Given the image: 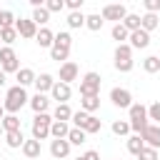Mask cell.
I'll return each instance as SVG.
<instances>
[{"label": "cell", "mask_w": 160, "mask_h": 160, "mask_svg": "<svg viewBox=\"0 0 160 160\" xmlns=\"http://www.w3.org/2000/svg\"><path fill=\"white\" fill-rule=\"evenodd\" d=\"M68 55L70 50H60V48H50V58L58 60V62H68Z\"/></svg>", "instance_id": "39"}, {"label": "cell", "mask_w": 160, "mask_h": 160, "mask_svg": "<svg viewBox=\"0 0 160 160\" xmlns=\"http://www.w3.org/2000/svg\"><path fill=\"white\" fill-rule=\"evenodd\" d=\"M100 128H102V120H98L95 115H90V122H88V128H85V135H88V132H100Z\"/></svg>", "instance_id": "41"}, {"label": "cell", "mask_w": 160, "mask_h": 160, "mask_svg": "<svg viewBox=\"0 0 160 160\" xmlns=\"http://www.w3.org/2000/svg\"><path fill=\"white\" fill-rule=\"evenodd\" d=\"M70 118H72V110H70V105H68V102L58 105V108H55V112H52V120H58V122H68Z\"/></svg>", "instance_id": "22"}, {"label": "cell", "mask_w": 160, "mask_h": 160, "mask_svg": "<svg viewBox=\"0 0 160 160\" xmlns=\"http://www.w3.org/2000/svg\"><path fill=\"white\" fill-rule=\"evenodd\" d=\"M0 125H2L5 132H15V130H20V118L18 115H5L0 120Z\"/></svg>", "instance_id": "26"}, {"label": "cell", "mask_w": 160, "mask_h": 160, "mask_svg": "<svg viewBox=\"0 0 160 160\" xmlns=\"http://www.w3.org/2000/svg\"><path fill=\"white\" fill-rule=\"evenodd\" d=\"M70 148H72V145H70L68 140H52V142H50V155L58 158V160H60V158H68V155H70Z\"/></svg>", "instance_id": "15"}, {"label": "cell", "mask_w": 160, "mask_h": 160, "mask_svg": "<svg viewBox=\"0 0 160 160\" xmlns=\"http://www.w3.org/2000/svg\"><path fill=\"white\" fill-rule=\"evenodd\" d=\"M0 70L8 75V72H18L20 70V60H18V55H15V50L12 48H8V45H0Z\"/></svg>", "instance_id": "5"}, {"label": "cell", "mask_w": 160, "mask_h": 160, "mask_svg": "<svg viewBox=\"0 0 160 160\" xmlns=\"http://www.w3.org/2000/svg\"><path fill=\"white\" fill-rule=\"evenodd\" d=\"M70 120L75 122V128H78V130H82V132H85V128H88V122H90V112L78 110V112H72V118H70Z\"/></svg>", "instance_id": "25"}, {"label": "cell", "mask_w": 160, "mask_h": 160, "mask_svg": "<svg viewBox=\"0 0 160 160\" xmlns=\"http://www.w3.org/2000/svg\"><path fill=\"white\" fill-rule=\"evenodd\" d=\"M158 25H160V18L152 15V12H145V15L140 18V30H145V32H152Z\"/></svg>", "instance_id": "19"}, {"label": "cell", "mask_w": 160, "mask_h": 160, "mask_svg": "<svg viewBox=\"0 0 160 160\" xmlns=\"http://www.w3.org/2000/svg\"><path fill=\"white\" fill-rule=\"evenodd\" d=\"M15 78H18V85H20V88H25V85H32L38 75H35L30 68H20V70L15 72Z\"/></svg>", "instance_id": "20"}, {"label": "cell", "mask_w": 160, "mask_h": 160, "mask_svg": "<svg viewBox=\"0 0 160 160\" xmlns=\"http://www.w3.org/2000/svg\"><path fill=\"white\" fill-rule=\"evenodd\" d=\"M35 25H45V22H50V12L45 10V8H38V10H32V18H30Z\"/></svg>", "instance_id": "32"}, {"label": "cell", "mask_w": 160, "mask_h": 160, "mask_svg": "<svg viewBox=\"0 0 160 160\" xmlns=\"http://www.w3.org/2000/svg\"><path fill=\"white\" fill-rule=\"evenodd\" d=\"M142 70H145V72H158V70H160V58H158V55H148V58L142 60Z\"/></svg>", "instance_id": "31"}, {"label": "cell", "mask_w": 160, "mask_h": 160, "mask_svg": "<svg viewBox=\"0 0 160 160\" xmlns=\"http://www.w3.org/2000/svg\"><path fill=\"white\" fill-rule=\"evenodd\" d=\"M145 10H148V12H152V15H155V12H158V10H160V0H145Z\"/></svg>", "instance_id": "44"}, {"label": "cell", "mask_w": 160, "mask_h": 160, "mask_svg": "<svg viewBox=\"0 0 160 160\" xmlns=\"http://www.w3.org/2000/svg\"><path fill=\"white\" fill-rule=\"evenodd\" d=\"M50 95H52V100H58V105H62V102H68V100H70V95H72V90H70V85H65V82H60V80H55V85H52V90H50Z\"/></svg>", "instance_id": "11"}, {"label": "cell", "mask_w": 160, "mask_h": 160, "mask_svg": "<svg viewBox=\"0 0 160 160\" xmlns=\"http://www.w3.org/2000/svg\"><path fill=\"white\" fill-rule=\"evenodd\" d=\"M70 45H72V38H70V32H58L55 35V40H52V48H60V50H70Z\"/></svg>", "instance_id": "23"}, {"label": "cell", "mask_w": 160, "mask_h": 160, "mask_svg": "<svg viewBox=\"0 0 160 160\" xmlns=\"http://www.w3.org/2000/svg\"><path fill=\"white\" fill-rule=\"evenodd\" d=\"M138 160H158V150H152V148H142L140 155H138Z\"/></svg>", "instance_id": "43"}, {"label": "cell", "mask_w": 160, "mask_h": 160, "mask_svg": "<svg viewBox=\"0 0 160 160\" xmlns=\"http://www.w3.org/2000/svg\"><path fill=\"white\" fill-rule=\"evenodd\" d=\"M140 138H142L145 148L158 150V148H160V125H148V128L140 132Z\"/></svg>", "instance_id": "9"}, {"label": "cell", "mask_w": 160, "mask_h": 160, "mask_svg": "<svg viewBox=\"0 0 160 160\" xmlns=\"http://www.w3.org/2000/svg\"><path fill=\"white\" fill-rule=\"evenodd\" d=\"M68 132H70V125H68V122H58V120H52V125H50V135H52L55 140H68Z\"/></svg>", "instance_id": "18"}, {"label": "cell", "mask_w": 160, "mask_h": 160, "mask_svg": "<svg viewBox=\"0 0 160 160\" xmlns=\"http://www.w3.org/2000/svg\"><path fill=\"white\" fill-rule=\"evenodd\" d=\"M62 8H65V0H48L45 2V10L48 12H60Z\"/></svg>", "instance_id": "40"}, {"label": "cell", "mask_w": 160, "mask_h": 160, "mask_svg": "<svg viewBox=\"0 0 160 160\" xmlns=\"http://www.w3.org/2000/svg\"><path fill=\"white\" fill-rule=\"evenodd\" d=\"M110 35H112V40H118V42H122V40H128V30L122 28V22H118V25H112V30H110Z\"/></svg>", "instance_id": "35"}, {"label": "cell", "mask_w": 160, "mask_h": 160, "mask_svg": "<svg viewBox=\"0 0 160 160\" xmlns=\"http://www.w3.org/2000/svg\"><path fill=\"white\" fill-rule=\"evenodd\" d=\"M100 75L98 72H85L82 80H80V95L88 98V95H100Z\"/></svg>", "instance_id": "6"}, {"label": "cell", "mask_w": 160, "mask_h": 160, "mask_svg": "<svg viewBox=\"0 0 160 160\" xmlns=\"http://www.w3.org/2000/svg\"><path fill=\"white\" fill-rule=\"evenodd\" d=\"M52 40H55V32L48 30V28H40L38 35H35V42H38L40 48H52Z\"/></svg>", "instance_id": "17"}, {"label": "cell", "mask_w": 160, "mask_h": 160, "mask_svg": "<svg viewBox=\"0 0 160 160\" xmlns=\"http://www.w3.org/2000/svg\"><path fill=\"white\" fill-rule=\"evenodd\" d=\"M68 25H70V28H82V25H85V15H82L80 10H78V12H70V15H68Z\"/></svg>", "instance_id": "37"}, {"label": "cell", "mask_w": 160, "mask_h": 160, "mask_svg": "<svg viewBox=\"0 0 160 160\" xmlns=\"http://www.w3.org/2000/svg\"><path fill=\"white\" fill-rule=\"evenodd\" d=\"M132 65H135V60H132V48H130L128 42H120V45L115 48V70L130 72Z\"/></svg>", "instance_id": "2"}, {"label": "cell", "mask_w": 160, "mask_h": 160, "mask_svg": "<svg viewBox=\"0 0 160 160\" xmlns=\"http://www.w3.org/2000/svg\"><path fill=\"white\" fill-rule=\"evenodd\" d=\"M142 148H145V142H142L140 135H130V138H128V150H130L132 155H140Z\"/></svg>", "instance_id": "30"}, {"label": "cell", "mask_w": 160, "mask_h": 160, "mask_svg": "<svg viewBox=\"0 0 160 160\" xmlns=\"http://www.w3.org/2000/svg\"><path fill=\"white\" fill-rule=\"evenodd\" d=\"M72 80H78V65H75L72 60H68V62L60 65V82L70 85Z\"/></svg>", "instance_id": "12"}, {"label": "cell", "mask_w": 160, "mask_h": 160, "mask_svg": "<svg viewBox=\"0 0 160 160\" xmlns=\"http://www.w3.org/2000/svg\"><path fill=\"white\" fill-rule=\"evenodd\" d=\"M0 28H15V15L10 10H0Z\"/></svg>", "instance_id": "36"}, {"label": "cell", "mask_w": 160, "mask_h": 160, "mask_svg": "<svg viewBox=\"0 0 160 160\" xmlns=\"http://www.w3.org/2000/svg\"><path fill=\"white\" fill-rule=\"evenodd\" d=\"M122 28H125L128 32H132V30H140V15H135V12H128V15H125V20H122Z\"/></svg>", "instance_id": "29"}, {"label": "cell", "mask_w": 160, "mask_h": 160, "mask_svg": "<svg viewBox=\"0 0 160 160\" xmlns=\"http://www.w3.org/2000/svg\"><path fill=\"white\" fill-rule=\"evenodd\" d=\"M2 118H5V108L0 105V120H2Z\"/></svg>", "instance_id": "47"}, {"label": "cell", "mask_w": 160, "mask_h": 160, "mask_svg": "<svg viewBox=\"0 0 160 160\" xmlns=\"http://www.w3.org/2000/svg\"><path fill=\"white\" fill-rule=\"evenodd\" d=\"M102 25H105V20H102L98 12H95V15H85V28H90V30H95V32H98Z\"/></svg>", "instance_id": "33"}, {"label": "cell", "mask_w": 160, "mask_h": 160, "mask_svg": "<svg viewBox=\"0 0 160 160\" xmlns=\"http://www.w3.org/2000/svg\"><path fill=\"white\" fill-rule=\"evenodd\" d=\"M68 142H70V145H82V142H85V132L78 130V128H70V132H68Z\"/></svg>", "instance_id": "34"}, {"label": "cell", "mask_w": 160, "mask_h": 160, "mask_svg": "<svg viewBox=\"0 0 160 160\" xmlns=\"http://www.w3.org/2000/svg\"><path fill=\"white\" fill-rule=\"evenodd\" d=\"M2 132H5V130H2V125H0V135H2Z\"/></svg>", "instance_id": "48"}, {"label": "cell", "mask_w": 160, "mask_h": 160, "mask_svg": "<svg viewBox=\"0 0 160 160\" xmlns=\"http://www.w3.org/2000/svg\"><path fill=\"white\" fill-rule=\"evenodd\" d=\"M82 160H100V152H98V150H88V152L82 155Z\"/></svg>", "instance_id": "45"}, {"label": "cell", "mask_w": 160, "mask_h": 160, "mask_svg": "<svg viewBox=\"0 0 160 160\" xmlns=\"http://www.w3.org/2000/svg\"><path fill=\"white\" fill-rule=\"evenodd\" d=\"M50 125H52V118L48 115V112H40V115H35L32 118V140H45L48 135H50Z\"/></svg>", "instance_id": "4"}, {"label": "cell", "mask_w": 160, "mask_h": 160, "mask_svg": "<svg viewBox=\"0 0 160 160\" xmlns=\"http://www.w3.org/2000/svg\"><path fill=\"white\" fill-rule=\"evenodd\" d=\"M22 152H25V158L35 160V158H40L42 148H40V142H38V140H25V142H22Z\"/></svg>", "instance_id": "21"}, {"label": "cell", "mask_w": 160, "mask_h": 160, "mask_svg": "<svg viewBox=\"0 0 160 160\" xmlns=\"http://www.w3.org/2000/svg\"><path fill=\"white\" fill-rule=\"evenodd\" d=\"M75 160H82V155H80V158H75Z\"/></svg>", "instance_id": "49"}, {"label": "cell", "mask_w": 160, "mask_h": 160, "mask_svg": "<svg viewBox=\"0 0 160 160\" xmlns=\"http://www.w3.org/2000/svg\"><path fill=\"white\" fill-rule=\"evenodd\" d=\"M15 30L20 38H35L38 35V25L32 20H15Z\"/></svg>", "instance_id": "13"}, {"label": "cell", "mask_w": 160, "mask_h": 160, "mask_svg": "<svg viewBox=\"0 0 160 160\" xmlns=\"http://www.w3.org/2000/svg\"><path fill=\"white\" fill-rule=\"evenodd\" d=\"M125 15H128V8H125V5H105V8H102V12H100V18H102V20H115V25H118V22H122V20H125Z\"/></svg>", "instance_id": "8"}, {"label": "cell", "mask_w": 160, "mask_h": 160, "mask_svg": "<svg viewBox=\"0 0 160 160\" xmlns=\"http://www.w3.org/2000/svg\"><path fill=\"white\" fill-rule=\"evenodd\" d=\"M110 100H112L115 108H128V110H130V105H132V92L125 90V88H112V90H110Z\"/></svg>", "instance_id": "7"}, {"label": "cell", "mask_w": 160, "mask_h": 160, "mask_svg": "<svg viewBox=\"0 0 160 160\" xmlns=\"http://www.w3.org/2000/svg\"><path fill=\"white\" fill-rule=\"evenodd\" d=\"M128 45L130 48H138V50H145L148 45H150V32H145V30H132L130 35H128Z\"/></svg>", "instance_id": "10"}, {"label": "cell", "mask_w": 160, "mask_h": 160, "mask_svg": "<svg viewBox=\"0 0 160 160\" xmlns=\"http://www.w3.org/2000/svg\"><path fill=\"white\" fill-rule=\"evenodd\" d=\"M15 40H18V30H15V28H0V42H2V45L10 48Z\"/></svg>", "instance_id": "28"}, {"label": "cell", "mask_w": 160, "mask_h": 160, "mask_svg": "<svg viewBox=\"0 0 160 160\" xmlns=\"http://www.w3.org/2000/svg\"><path fill=\"white\" fill-rule=\"evenodd\" d=\"M112 132L115 135H128L130 132V122L128 120H115L112 122Z\"/></svg>", "instance_id": "38"}, {"label": "cell", "mask_w": 160, "mask_h": 160, "mask_svg": "<svg viewBox=\"0 0 160 160\" xmlns=\"http://www.w3.org/2000/svg\"><path fill=\"white\" fill-rule=\"evenodd\" d=\"M80 108H82L85 112H95V110L100 108V95H88V98H82V100H80Z\"/></svg>", "instance_id": "24"}, {"label": "cell", "mask_w": 160, "mask_h": 160, "mask_svg": "<svg viewBox=\"0 0 160 160\" xmlns=\"http://www.w3.org/2000/svg\"><path fill=\"white\" fill-rule=\"evenodd\" d=\"M148 125H150V122H148V108L140 105V102H132V105H130V130H135V132L140 135Z\"/></svg>", "instance_id": "3"}, {"label": "cell", "mask_w": 160, "mask_h": 160, "mask_svg": "<svg viewBox=\"0 0 160 160\" xmlns=\"http://www.w3.org/2000/svg\"><path fill=\"white\" fill-rule=\"evenodd\" d=\"M148 120H155V122L160 125V102H152V105L148 108Z\"/></svg>", "instance_id": "42"}, {"label": "cell", "mask_w": 160, "mask_h": 160, "mask_svg": "<svg viewBox=\"0 0 160 160\" xmlns=\"http://www.w3.org/2000/svg\"><path fill=\"white\" fill-rule=\"evenodd\" d=\"M5 142H8V148H22V142H25V138H22V130L5 132Z\"/></svg>", "instance_id": "27"}, {"label": "cell", "mask_w": 160, "mask_h": 160, "mask_svg": "<svg viewBox=\"0 0 160 160\" xmlns=\"http://www.w3.org/2000/svg\"><path fill=\"white\" fill-rule=\"evenodd\" d=\"M5 80H8V78H5V72H2V70H0V88H2V85H5Z\"/></svg>", "instance_id": "46"}, {"label": "cell", "mask_w": 160, "mask_h": 160, "mask_svg": "<svg viewBox=\"0 0 160 160\" xmlns=\"http://www.w3.org/2000/svg\"><path fill=\"white\" fill-rule=\"evenodd\" d=\"M30 98H28V92H25V88H20V85H15V88H10L8 90V95H5V102H2V108H5V112L8 115H15L25 102H28Z\"/></svg>", "instance_id": "1"}, {"label": "cell", "mask_w": 160, "mask_h": 160, "mask_svg": "<svg viewBox=\"0 0 160 160\" xmlns=\"http://www.w3.org/2000/svg\"><path fill=\"white\" fill-rule=\"evenodd\" d=\"M30 108L35 110V115H40V112H48V108H50V100H48V95H40V92H35L30 100Z\"/></svg>", "instance_id": "16"}, {"label": "cell", "mask_w": 160, "mask_h": 160, "mask_svg": "<svg viewBox=\"0 0 160 160\" xmlns=\"http://www.w3.org/2000/svg\"><path fill=\"white\" fill-rule=\"evenodd\" d=\"M32 85L38 88V92H40V95H45V92H50V90H52L55 78H52L50 72H42V75H38V78H35V82H32Z\"/></svg>", "instance_id": "14"}]
</instances>
